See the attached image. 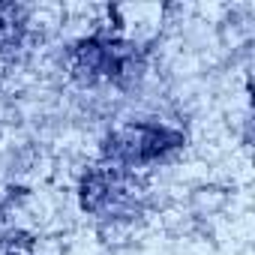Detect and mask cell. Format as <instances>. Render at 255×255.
<instances>
[{
	"label": "cell",
	"instance_id": "obj_1",
	"mask_svg": "<svg viewBox=\"0 0 255 255\" xmlns=\"http://www.w3.org/2000/svg\"><path fill=\"white\" fill-rule=\"evenodd\" d=\"M69 63H72V75L87 84H96V81L126 84V81L138 78V72H141V60H138L135 48L114 42V39L111 42L108 39L78 42Z\"/></svg>",
	"mask_w": 255,
	"mask_h": 255
},
{
	"label": "cell",
	"instance_id": "obj_2",
	"mask_svg": "<svg viewBox=\"0 0 255 255\" xmlns=\"http://www.w3.org/2000/svg\"><path fill=\"white\" fill-rule=\"evenodd\" d=\"M180 144H183L180 132H171L165 126H153V123H132V126L117 129L108 138L105 153L117 165H144V162L165 156L168 150Z\"/></svg>",
	"mask_w": 255,
	"mask_h": 255
}]
</instances>
